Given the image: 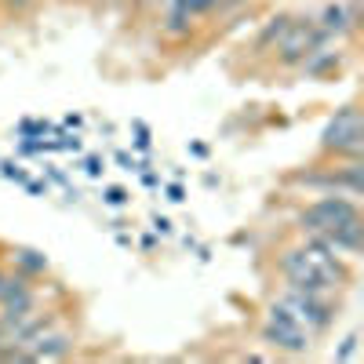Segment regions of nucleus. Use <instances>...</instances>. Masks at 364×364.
<instances>
[{
	"mask_svg": "<svg viewBox=\"0 0 364 364\" xmlns=\"http://www.w3.org/2000/svg\"><path fill=\"white\" fill-rule=\"evenodd\" d=\"M84 171H87L91 178H99V175L106 171V164H102V157H87V161H84Z\"/></svg>",
	"mask_w": 364,
	"mask_h": 364,
	"instance_id": "a211bd4d",
	"label": "nucleus"
},
{
	"mask_svg": "<svg viewBox=\"0 0 364 364\" xmlns=\"http://www.w3.org/2000/svg\"><path fill=\"white\" fill-rule=\"evenodd\" d=\"M360 233H364L360 215H353V219H346V223H339V226H331V230L321 233V237L328 240V248L336 252L339 259H353V255L360 252Z\"/></svg>",
	"mask_w": 364,
	"mask_h": 364,
	"instance_id": "0eeeda50",
	"label": "nucleus"
},
{
	"mask_svg": "<svg viewBox=\"0 0 364 364\" xmlns=\"http://www.w3.org/2000/svg\"><path fill=\"white\" fill-rule=\"evenodd\" d=\"M353 215H360V208H357V200L350 197V193H324V197H317L310 208H302L299 211V230L302 233H328L331 226H339V223H346V219H353Z\"/></svg>",
	"mask_w": 364,
	"mask_h": 364,
	"instance_id": "7ed1b4c3",
	"label": "nucleus"
},
{
	"mask_svg": "<svg viewBox=\"0 0 364 364\" xmlns=\"http://www.w3.org/2000/svg\"><path fill=\"white\" fill-rule=\"evenodd\" d=\"M190 26H193V15L182 11L178 4H171V11H168V18H164V33H168V37H186Z\"/></svg>",
	"mask_w": 364,
	"mask_h": 364,
	"instance_id": "f8f14e48",
	"label": "nucleus"
},
{
	"mask_svg": "<svg viewBox=\"0 0 364 364\" xmlns=\"http://www.w3.org/2000/svg\"><path fill=\"white\" fill-rule=\"evenodd\" d=\"M18 288H29V277L26 273H11V269H0V299L4 295H11V291H18Z\"/></svg>",
	"mask_w": 364,
	"mask_h": 364,
	"instance_id": "ddd939ff",
	"label": "nucleus"
},
{
	"mask_svg": "<svg viewBox=\"0 0 364 364\" xmlns=\"http://www.w3.org/2000/svg\"><path fill=\"white\" fill-rule=\"evenodd\" d=\"M336 63H339V55H336V51H328V48L321 44V48H314L306 58H302L299 66H302V73H306V77H321V73H328Z\"/></svg>",
	"mask_w": 364,
	"mask_h": 364,
	"instance_id": "1a4fd4ad",
	"label": "nucleus"
},
{
	"mask_svg": "<svg viewBox=\"0 0 364 364\" xmlns=\"http://www.w3.org/2000/svg\"><path fill=\"white\" fill-rule=\"evenodd\" d=\"M277 302L310 331V336H321V331H328L331 321H336V310H331L328 295H321V291H306V288H291L288 284Z\"/></svg>",
	"mask_w": 364,
	"mask_h": 364,
	"instance_id": "f03ea898",
	"label": "nucleus"
},
{
	"mask_svg": "<svg viewBox=\"0 0 364 364\" xmlns=\"http://www.w3.org/2000/svg\"><path fill=\"white\" fill-rule=\"evenodd\" d=\"M117 164L124 168V171H139V161H135V157H128V154H117Z\"/></svg>",
	"mask_w": 364,
	"mask_h": 364,
	"instance_id": "4be33fe9",
	"label": "nucleus"
},
{
	"mask_svg": "<svg viewBox=\"0 0 364 364\" xmlns=\"http://www.w3.org/2000/svg\"><path fill=\"white\" fill-rule=\"evenodd\" d=\"M102 200H106L109 208H124V204H128V190H124V186H109Z\"/></svg>",
	"mask_w": 364,
	"mask_h": 364,
	"instance_id": "2eb2a0df",
	"label": "nucleus"
},
{
	"mask_svg": "<svg viewBox=\"0 0 364 364\" xmlns=\"http://www.w3.org/2000/svg\"><path fill=\"white\" fill-rule=\"evenodd\" d=\"M168 200H171V204H182V200H186V193H182L178 182H171V186H168Z\"/></svg>",
	"mask_w": 364,
	"mask_h": 364,
	"instance_id": "5701e85b",
	"label": "nucleus"
},
{
	"mask_svg": "<svg viewBox=\"0 0 364 364\" xmlns=\"http://www.w3.org/2000/svg\"><path fill=\"white\" fill-rule=\"evenodd\" d=\"M22 186H26V193H33V197H41V193L48 197V182H33V178H26Z\"/></svg>",
	"mask_w": 364,
	"mask_h": 364,
	"instance_id": "aec40b11",
	"label": "nucleus"
},
{
	"mask_svg": "<svg viewBox=\"0 0 364 364\" xmlns=\"http://www.w3.org/2000/svg\"><path fill=\"white\" fill-rule=\"evenodd\" d=\"M55 149H73V154H77V149H80V139H77V135H63V139L55 142Z\"/></svg>",
	"mask_w": 364,
	"mask_h": 364,
	"instance_id": "412c9836",
	"label": "nucleus"
},
{
	"mask_svg": "<svg viewBox=\"0 0 364 364\" xmlns=\"http://www.w3.org/2000/svg\"><path fill=\"white\" fill-rule=\"evenodd\" d=\"M328 41V33L317 26V18H291V26L284 29V37L277 41V51H281V63L284 66H299L314 48H321Z\"/></svg>",
	"mask_w": 364,
	"mask_h": 364,
	"instance_id": "39448f33",
	"label": "nucleus"
},
{
	"mask_svg": "<svg viewBox=\"0 0 364 364\" xmlns=\"http://www.w3.org/2000/svg\"><path fill=\"white\" fill-rule=\"evenodd\" d=\"M291 26V15H277V18H269L266 26H262V33H259V41H255V51H266L269 44H277L281 37H284V29Z\"/></svg>",
	"mask_w": 364,
	"mask_h": 364,
	"instance_id": "9d476101",
	"label": "nucleus"
},
{
	"mask_svg": "<svg viewBox=\"0 0 364 364\" xmlns=\"http://www.w3.org/2000/svg\"><path fill=\"white\" fill-rule=\"evenodd\" d=\"M142 4H157V0H142Z\"/></svg>",
	"mask_w": 364,
	"mask_h": 364,
	"instance_id": "bb28decb",
	"label": "nucleus"
},
{
	"mask_svg": "<svg viewBox=\"0 0 364 364\" xmlns=\"http://www.w3.org/2000/svg\"><path fill=\"white\" fill-rule=\"evenodd\" d=\"M310 331L302 328L281 302H273L269 306V314H266V324H262V343H269V346H277V350H284V353H306L310 350Z\"/></svg>",
	"mask_w": 364,
	"mask_h": 364,
	"instance_id": "20e7f679",
	"label": "nucleus"
},
{
	"mask_svg": "<svg viewBox=\"0 0 364 364\" xmlns=\"http://www.w3.org/2000/svg\"><path fill=\"white\" fill-rule=\"evenodd\" d=\"M18 132H22V135H44V132H48V124H33V120H22Z\"/></svg>",
	"mask_w": 364,
	"mask_h": 364,
	"instance_id": "6ab92c4d",
	"label": "nucleus"
},
{
	"mask_svg": "<svg viewBox=\"0 0 364 364\" xmlns=\"http://www.w3.org/2000/svg\"><path fill=\"white\" fill-rule=\"evenodd\" d=\"M357 22H360V4L357 0H331V4H324V11L317 18V26L324 29L328 37L331 33H353Z\"/></svg>",
	"mask_w": 364,
	"mask_h": 364,
	"instance_id": "423d86ee",
	"label": "nucleus"
},
{
	"mask_svg": "<svg viewBox=\"0 0 364 364\" xmlns=\"http://www.w3.org/2000/svg\"><path fill=\"white\" fill-rule=\"evenodd\" d=\"M321 149L336 157H350L360 161V149H364V128H360V109L350 102L343 109H336V117L328 120V128L321 132Z\"/></svg>",
	"mask_w": 364,
	"mask_h": 364,
	"instance_id": "f257e3e1",
	"label": "nucleus"
},
{
	"mask_svg": "<svg viewBox=\"0 0 364 364\" xmlns=\"http://www.w3.org/2000/svg\"><path fill=\"white\" fill-rule=\"evenodd\" d=\"M175 4H178L182 11H190V15L197 18V15H208L211 8H219V0H175Z\"/></svg>",
	"mask_w": 364,
	"mask_h": 364,
	"instance_id": "4468645a",
	"label": "nucleus"
},
{
	"mask_svg": "<svg viewBox=\"0 0 364 364\" xmlns=\"http://www.w3.org/2000/svg\"><path fill=\"white\" fill-rule=\"evenodd\" d=\"M0 175H4V178H11V182H26L29 175L15 164V161H4V164H0Z\"/></svg>",
	"mask_w": 364,
	"mask_h": 364,
	"instance_id": "dca6fc26",
	"label": "nucleus"
},
{
	"mask_svg": "<svg viewBox=\"0 0 364 364\" xmlns=\"http://www.w3.org/2000/svg\"><path fill=\"white\" fill-rule=\"evenodd\" d=\"M11 262L18 266V273H26V277H37V273L48 269V259H44L41 252H29V248H18V252L11 255Z\"/></svg>",
	"mask_w": 364,
	"mask_h": 364,
	"instance_id": "9b49d317",
	"label": "nucleus"
},
{
	"mask_svg": "<svg viewBox=\"0 0 364 364\" xmlns=\"http://www.w3.org/2000/svg\"><path fill=\"white\" fill-rule=\"evenodd\" d=\"M353 350H357V336H350V339H346V346L339 350V357H353Z\"/></svg>",
	"mask_w": 364,
	"mask_h": 364,
	"instance_id": "b1692460",
	"label": "nucleus"
},
{
	"mask_svg": "<svg viewBox=\"0 0 364 364\" xmlns=\"http://www.w3.org/2000/svg\"><path fill=\"white\" fill-rule=\"evenodd\" d=\"M70 350H73V339L70 336H58V331H55V336H48L44 328L22 346V353L29 360H58V357H66Z\"/></svg>",
	"mask_w": 364,
	"mask_h": 364,
	"instance_id": "6e6552de",
	"label": "nucleus"
},
{
	"mask_svg": "<svg viewBox=\"0 0 364 364\" xmlns=\"http://www.w3.org/2000/svg\"><path fill=\"white\" fill-rule=\"evenodd\" d=\"M154 226H157V233H171V223H168V219H161V215L154 219Z\"/></svg>",
	"mask_w": 364,
	"mask_h": 364,
	"instance_id": "393cba45",
	"label": "nucleus"
},
{
	"mask_svg": "<svg viewBox=\"0 0 364 364\" xmlns=\"http://www.w3.org/2000/svg\"><path fill=\"white\" fill-rule=\"evenodd\" d=\"M135 146L142 149V154H146V149H149V128L142 124V120H135Z\"/></svg>",
	"mask_w": 364,
	"mask_h": 364,
	"instance_id": "f3484780",
	"label": "nucleus"
},
{
	"mask_svg": "<svg viewBox=\"0 0 364 364\" xmlns=\"http://www.w3.org/2000/svg\"><path fill=\"white\" fill-rule=\"evenodd\" d=\"M4 4H8V8H26L29 0H4Z\"/></svg>",
	"mask_w": 364,
	"mask_h": 364,
	"instance_id": "a878e982",
	"label": "nucleus"
}]
</instances>
